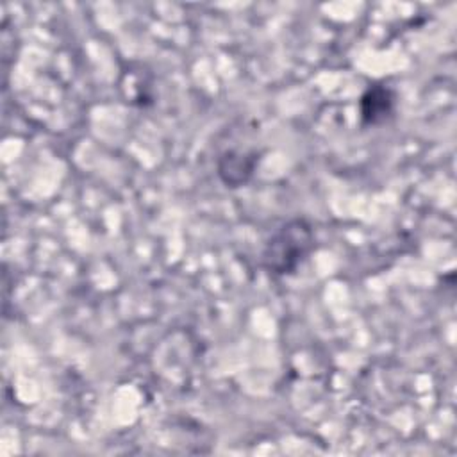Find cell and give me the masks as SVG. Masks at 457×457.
<instances>
[{
  "label": "cell",
  "mask_w": 457,
  "mask_h": 457,
  "mask_svg": "<svg viewBox=\"0 0 457 457\" xmlns=\"http://www.w3.org/2000/svg\"><path fill=\"white\" fill-rule=\"evenodd\" d=\"M314 245V234L305 220H291L271 234L262 252L264 266L273 275L293 273L309 255Z\"/></svg>",
  "instance_id": "obj_1"
},
{
  "label": "cell",
  "mask_w": 457,
  "mask_h": 457,
  "mask_svg": "<svg viewBox=\"0 0 457 457\" xmlns=\"http://www.w3.org/2000/svg\"><path fill=\"white\" fill-rule=\"evenodd\" d=\"M255 154L225 152L218 161V173L228 187L243 186L255 168Z\"/></svg>",
  "instance_id": "obj_2"
},
{
  "label": "cell",
  "mask_w": 457,
  "mask_h": 457,
  "mask_svg": "<svg viewBox=\"0 0 457 457\" xmlns=\"http://www.w3.org/2000/svg\"><path fill=\"white\" fill-rule=\"evenodd\" d=\"M395 109V95L389 87L371 86L361 98V116L364 123L375 125L387 120Z\"/></svg>",
  "instance_id": "obj_3"
}]
</instances>
